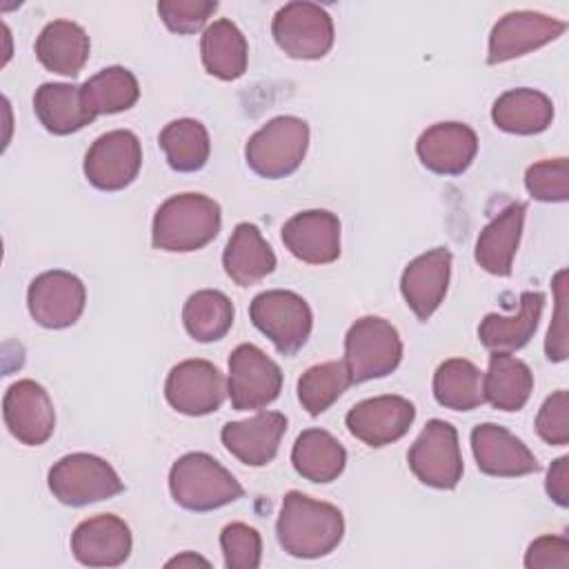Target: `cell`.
<instances>
[{
  "label": "cell",
  "instance_id": "cell-1",
  "mask_svg": "<svg viewBox=\"0 0 569 569\" xmlns=\"http://www.w3.org/2000/svg\"><path fill=\"white\" fill-rule=\"evenodd\" d=\"M280 547L296 558H320L331 553L345 533V518L338 507L313 500L300 491L282 498L276 522Z\"/></svg>",
  "mask_w": 569,
  "mask_h": 569
},
{
  "label": "cell",
  "instance_id": "cell-2",
  "mask_svg": "<svg viewBox=\"0 0 569 569\" xmlns=\"http://www.w3.org/2000/svg\"><path fill=\"white\" fill-rule=\"evenodd\" d=\"M220 204L204 193H178L167 198L151 227V242L160 251L189 253L209 244L220 231Z\"/></svg>",
  "mask_w": 569,
  "mask_h": 569
},
{
  "label": "cell",
  "instance_id": "cell-3",
  "mask_svg": "<svg viewBox=\"0 0 569 569\" xmlns=\"http://www.w3.org/2000/svg\"><path fill=\"white\" fill-rule=\"evenodd\" d=\"M169 489L182 509L213 511L242 498L240 482L213 456L191 451L178 458L169 471Z\"/></svg>",
  "mask_w": 569,
  "mask_h": 569
},
{
  "label": "cell",
  "instance_id": "cell-4",
  "mask_svg": "<svg viewBox=\"0 0 569 569\" xmlns=\"http://www.w3.org/2000/svg\"><path fill=\"white\" fill-rule=\"evenodd\" d=\"M307 147L309 124L296 116H278L249 138L244 160L260 178H287L302 164Z\"/></svg>",
  "mask_w": 569,
  "mask_h": 569
},
{
  "label": "cell",
  "instance_id": "cell-5",
  "mask_svg": "<svg viewBox=\"0 0 569 569\" xmlns=\"http://www.w3.org/2000/svg\"><path fill=\"white\" fill-rule=\"evenodd\" d=\"M402 358V342L391 322L378 316L356 320L345 336V365L351 382L389 376Z\"/></svg>",
  "mask_w": 569,
  "mask_h": 569
},
{
  "label": "cell",
  "instance_id": "cell-6",
  "mask_svg": "<svg viewBox=\"0 0 569 569\" xmlns=\"http://www.w3.org/2000/svg\"><path fill=\"white\" fill-rule=\"evenodd\" d=\"M51 493L69 507H84L118 496L124 485L116 469L93 453H69L49 469Z\"/></svg>",
  "mask_w": 569,
  "mask_h": 569
},
{
  "label": "cell",
  "instance_id": "cell-7",
  "mask_svg": "<svg viewBox=\"0 0 569 569\" xmlns=\"http://www.w3.org/2000/svg\"><path fill=\"white\" fill-rule=\"evenodd\" d=\"M249 318L282 356H293L311 333L313 316L307 300L293 291L271 289L258 293L249 305Z\"/></svg>",
  "mask_w": 569,
  "mask_h": 569
},
{
  "label": "cell",
  "instance_id": "cell-8",
  "mask_svg": "<svg viewBox=\"0 0 569 569\" xmlns=\"http://www.w3.org/2000/svg\"><path fill=\"white\" fill-rule=\"evenodd\" d=\"M411 473L427 487L453 489L462 478L458 431L445 420H429L407 456Z\"/></svg>",
  "mask_w": 569,
  "mask_h": 569
},
{
  "label": "cell",
  "instance_id": "cell-9",
  "mask_svg": "<svg viewBox=\"0 0 569 569\" xmlns=\"http://www.w3.org/2000/svg\"><path fill=\"white\" fill-rule=\"evenodd\" d=\"M276 44L298 60H318L333 44V20L313 2H287L271 22Z\"/></svg>",
  "mask_w": 569,
  "mask_h": 569
},
{
  "label": "cell",
  "instance_id": "cell-10",
  "mask_svg": "<svg viewBox=\"0 0 569 569\" xmlns=\"http://www.w3.org/2000/svg\"><path fill=\"white\" fill-rule=\"evenodd\" d=\"M282 389L280 367L256 345H238L229 356L227 393L236 411L262 409Z\"/></svg>",
  "mask_w": 569,
  "mask_h": 569
},
{
  "label": "cell",
  "instance_id": "cell-11",
  "mask_svg": "<svg viewBox=\"0 0 569 569\" xmlns=\"http://www.w3.org/2000/svg\"><path fill=\"white\" fill-rule=\"evenodd\" d=\"M142 164V147L133 131L116 129L93 140L84 156V176L100 191L129 187Z\"/></svg>",
  "mask_w": 569,
  "mask_h": 569
},
{
  "label": "cell",
  "instance_id": "cell-12",
  "mask_svg": "<svg viewBox=\"0 0 569 569\" xmlns=\"http://www.w3.org/2000/svg\"><path fill=\"white\" fill-rule=\"evenodd\" d=\"M87 291L78 276L53 269L36 276L27 291L31 318L47 329L71 327L84 311Z\"/></svg>",
  "mask_w": 569,
  "mask_h": 569
},
{
  "label": "cell",
  "instance_id": "cell-13",
  "mask_svg": "<svg viewBox=\"0 0 569 569\" xmlns=\"http://www.w3.org/2000/svg\"><path fill=\"white\" fill-rule=\"evenodd\" d=\"M567 29V22L538 11H511L502 16L489 33L487 62L500 64L513 58H520L533 49L549 44L560 38Z\"/></svg>",
  "mask_w": 569,
  "mask_h": 569
},
{
  "label": "cell",
  "instance_id": "cell-14",
  "mask_svg": "<svg viewBox=\"0 0 569 569\" xmlns=\"http://www.w3.org/2000/svg\"><path fill=\"white\" fill-rule=\"evenodd\" d=\"M2 418L16 440L29 447L44 445L56 429V411L49 393L36 380L13 382L2 398Z\"/></svg>",
  "mask_w": 569,
  "mask_h": 569
},
{
  "label": "cell",
  "instance_id": "cell-15",
  "mask_svg": "<svg viewBox=\"0 0 569 569\" xmlns=\"http://www.w3.org/2000/svg\"><path fill=\"white\" fill-rule=\"evenodd\" d=\"M224 380L209 360L178 362L164 382L167 402L184 416H207L224 400Z\"/></svg>",
  "mask_w": 569,
  "mask_h": 569
},
{
  "label": "cell",
  "instance_id": "cell-16",
  "mask_svg": "<svg viewBox=\"0 0 569 569\" xmlns=\"http://www.w3.org/2000/svg\"><path fill=\"white\" fill-rule=\"evenodd\" d=\"M416 418V407L402 396H376L353 405L345 418L353 438L369 447L400 440Z\"/></svg>",
  "mask_w": 569,
  "mask_h": 569
},
{
  "label": "cell",
  "instance_id": "cell-17",
  "mask_svg": "<svg viewBox=\"0 0 569 569\" xmlns=\"http://www.w3.org/2000/svg\"><path fill=\"white\" fill-rule=\"evenodd\" d=\"M471 451L482 473L496 478L527 476L540 469L529 447L500 425L482 422L471 431Z\"/></svg>",
  "mask_w": 569,
  "mask_h": 569
},
{
  "label": "cell",
  "instance_id": "cell-18",
  "mask_svg": "<svg viewBox=\"0 0 569 569\" xmlns=\"http://www.w3.org/2000/svg\"><path fill=\"white\" fill-rule=\"evenodd\" d=\"M416 153L431 173L460 176L478 153V136L469 124L438 122L420 133Z\"/></svg>",
  "mask_w": 569,
  "mask_h": 569
},
{
  "label": "cell",
  "instance_id": "cell-19",
  "mask_svg": "<svg viewBox=\"0 0 569 569\" xmlns=\"http://www.w3.org/2000/svg\"><path fill=\"white\" fill-rule=\"evenodd\" d=\"M71 551L80 565L118 567L131 553L129 525L113 513L87 518L71 533Z\"/></svg>",
  "mask_w": 569,
  "mask_h": 569
},
{
  "label": "cell",
  "instance_id": "cell-20",
  "mask_svg": "<svg viewBox=\"0 0 569 569\" xmlns=\"http://www.w3.org/2000/svg\"><path fill=\"white\" fill-rule=\"evenodd\" d=\"M451 273V251L436 247L413 258L400 278V291L418 320H429L445 300Z\"/></svg>",
  "mask_w": 569,
  "mask_h": 569
},
{
  "label": "cell",
  "instance_id": "cell-21",
  "mask_svg": "<svg viewBox=\"0 0 569 569\" xmlns=\"http://www.w3.org/2000/svg\"><path fill=\"white\" fill-rule=\"evenodd\" d=\"M284 247L302 262L329 264L340 256V220L327 209H309L282 227Z\"/></svg>",
  "mask_w": 569,
  "mask_h": 569
},
{
  "label": "cell",
  "instance_id": "cell-22",
  "mask_svg": "<svg viewBox=\"0 0 569 569\" xmlns=\"http://www.w3.org/2000/svg\"><path fill=\"white\" fill-rule=\"evenodd\" d=\"M287 431V418L280 411H260L253 418L227 422L220 431L222 445L242 465L264 467L269 465L280 447Z\"/></svg>",
  "mask_w": 569,
  "mask_h": 569
},
{
  "label": "cell",
  "instance_id": "cell-23",
  "mask_svg": "<svg viewBox=\"0 0 569 569\" xmlns=\"http://www.w3.org/2000/svg\"><path fill=\"white\" fill-rule=\"evenodd\" d=\"M527 204L513 202L505 207L478 236L476 240V262L491 276H509L513 256L520 244Z\"/></svg>",
  "mask_w": 569,
  "mask_h": 569
},
{
  "label": "cell",
  "instance_id": "cell-24",
  "mask_svg": "<svg viewBox=\"0 0 569 569\" xmlns=\"http://www.w3.org/2000/svg\"><path fill=\"white\" fill-rule=\"evenodd\" d=\"M545 307V293L540 291H522L518 311L513 316L487 313L478 327L480 342L491 353H509L522 349L538 329L540 316Z\"/></svg>",
  "mask_w": 569,
  "mask_h": 569
},
{
  "label": "cell",
  "instance_id": "cell-25",
  "mask_svg": "<svg viewBox=\"0 0 569 569\" xmlns=\"http://www.w3.org/2000/svg\"><path fill=\"white\" fill-rule=\"evenodd\" d=\"M222 267L238 287H251L276 269V253L256 224L240 222L224 247Z\"/></svg>",
  "mask_w": 569,
  "mask_h": 569
},
{
  "label": "cell",
  "instance_id": "cell-26",
  "mask_svg": "<svg viewBox=\"0 0 569 569\" xmlns=\"http://www.w3.org/2000/svg\"><path fill=\"white\" fill-rule=\"evenodd\" d=\"M33 111L40 124L56 136L80 131L96 118L84 102L82 87L69 82L40 84L33 96Z\"/></svg>",
  "mask_w": 569,
  "mask_h": 569
},
{
  "label": "cell",
  "instance_id": "cell-27",
  "mask_svg": "<svg viewBox=\"0 0 569 569\" xmlns=\"http://www.w3.org/2000/svg\"><path fill=\"white\" fill-rule=\"evenodd\" d=\"M89 36L87 31L71 20H53L49 22L38 40L36 56L40 64L60 76L76 78L89 60Z\"/></svg>",
  "mask_w": 569,
  "mask_h": 569
},
{
  "label": "cell",
  "instance_id": "cell-28",
  "mask_svg": "<svg viewBox=\"0 0 569 569\" xmlns=\"http://www.w3.org/2000/svg\"><path fill=\"white\" fill-rule=\"evenodd\" d=\"M491 120L498 129L516 136L545 131L553 120V104L542 91L518 87L505 91L491 107Z\"/></svg>",
  "mask_w": 569,
  "mask_h": 569
},
{
  "label": "cell",
  "instance_id": "cell-29",
  "mask_svg": "<svg viewBox=\"0 0 569 569\" xmlns=\"http://www.w3.org/2000/svg\"><path fill=\"white\" fill-rule=\"evenodd\" d=\"M293 469L309 482L336 480L347 462L345 447L325 429H305L291 449Z\"/></svg>",
  "mask_w": 569,
  "mask_h": 569
},
{
  "label": "cell",
  "instance_id": "cell-30",
  "mask_svg": "<svg viewBox=\"0 0 569 569\" xmlns=\"http://www.w3.org/2000/svg\"><path fill=\"white\" fill-rule=\"evenodd\" d=\"M200 56L207 73L220 80H236L247 69V40L227 18L211 22L200 40Z\"/></svg>",
  "mask_w": 569,
  "mask_h": 569
},
{
  "label": "cell",
  "instance_id": "cell-31",
  "mask_svg": "<svg viewBox=\"0 0 569 569\" xmlns=\"http://www.w3.org/2000/svg\"><path fill=\"white\" fill-rule=\"evenodd\" d=\"M533 389L531 369L509 356V353H491L489 369L482 376L485 400H489L500 411H520Z\"/></svg>",
  "mask_w": 569,
  "mask_h": 569
},
{
  "label": "cell",
  "instance_id": "cell-32",
  "mask_svg": "<svg viewBox=\"0 0 569 569\" xmlns=\"http://www.w3.org/2000/svg\"><path fill=\"white\" fill-rule=\"evenodd\" d=\"M433 396L447 409L471 411L485 402L482 371L465 358H449L433 373Z\"/></svg>",
  "mask_w": 569,
  "mask_h": 569
},
{
  "label": "cell",
  "instance_id": "cell-33",
  "mask_svg": "<svg viewBox=\"0 0 569 569\" xmlns=\"http://www.w3.org/2000/svg\"><path fill=\"white\" fill-rule=\"evenodd\" d=\"M160 149L173 171L191 173L200 171L209 160V133L202 122L193 118H180L169 122L158 136Z\"/></svg>",
  "mask_w": 569,
  "mask_h": 569
},
{
  "label": "cell",
  "instance_id": "cell-34",
  "mask_svg": "<svg viewBox=\"0 0 569 569\" xmlns=\"http://www.w3.org/2000/svg\"><path fill=\"white\" fill-rule=\"evenodd\" d=\"M233 305L218 289H200L191 293L182 307L187 333L198 342H213L227 336L233 325Z\"/></svg>",
  "mask_w": 569,
  "mask_h": 569
},
{
  "label": "cell",
  "instance_id": "cell-35",
  "mask_svg": "<svg viewBox=\"0 0 569 569\" xmlns=\"http://www.w3.org/2000/svg\"><path fill=\"white\" fill-rule=\"evenodd\" d=\"M82 96L93 116L120 113L138 102L140 87L129 69L107 67L82 84Z\"/></svg>",
  "mask_w": 569,
  "mask_h": 569
},
{
  "label": "cell",
  "instance_id": "cell-36",
  "mask_svg": "<svg viewBox=\"0 0 569 569\" xmlns=\"http://www.w3.org/2000/svg\"><path fill=\"white\" fill-rule=\"evenodd\" d=\"M349 385L351 376L342 360L313 365L298 378V400L309 416H320L347 391Z\"/></svg>",
  "mask_w": 569,
  "mask_h": 569
},
{
  "label": "cell",
  "instance_id": "cell-37",
  "mask_svg": "<svg viewBox=\"0 0 569 569\" xmlns=\"http://www.w3.org/2000/svg\"><path fill=\"white\" fill-rule=\"evenodd\" d=\"M525 187L540 202H565L569 198V162L553 158L536 162L525 173Z\"/></svg>",
  "mask_w": 569,
  "mask_h": 569
},
{
  "label": "cell",
  "instance_id": "cell-38",
  "mask_svg": "<svg viewBox=\"0 0 569 569\" xmlns=\"http://www.w3.org/2000/svg\"><path fill=\"white\" fill-rule=\"evenodd\" d=\"M224 567L229 569H258L262 556V538L258 529L244 522H231L220 533Z\"/></svg>",
  "mask_w": 569,
  "mask_h": 569
},
{
  "label": "cell",
  "instance_id": "cell-39",
  "mask_svg": "<svg viewBox=\"0 0 569 569\" xmlns=\"http://www.w3.org/2000/svg\"><path fill=\"white\" fill-rule=\"evenodd\" d=\"M218 9L216 0H162L158 13L167 29L176 33H196Z\"/></svg>",
  "mask_w": 569,
  "mask_h": 569
},
{
  "label": "cell",
  "instance_id": "cell-40",
  "mask_svg": "<svg viewBox=\"0 0 569 569\" xmlns=\"http://www.w3.org/2000/svg\"><path fill=\"white\" fill-rule=\"evenodd\" d=\"M536 431L547 445L565 447L569 442V393L565 389L542 402L536 416Z\"/></svg>",
  "mask_w": 569,
  "mask_h": 569
},
{
  "label": "cell",
  "instance_id": "cell-41",
  "mask_svg": "<svg viewBox=\"0 0 569 569\" xmlns=\"http://www.w3.org/2000/svg\"><path fill=\"white\" fill-rule=\"evenodd\" d=\"M556 291V313L545 340V353L553 362L567 360V269H560L553 278Z\"/></svg>",
  "mask_w": 569,
  "mask_h": 569
},
{
  "label": "cell",
  "instance_id": "cell-42",
  "mask_svg": "<svg viewBox=\"0 0 569 569\" xmlns=\"http://www.w3.org/2000/svg\"><path fill=\"white\" fill-rule=\"evenodd\" d=\"M527 569H567L569 567V540L565 536H540L525 553Z\"/></svg>",
  "mask_w": 569,
  "mask_h": 569
},
{
  "label": "cell",
  "instance_id": "cell-43",
  "mask_svg": "<svg viewBox=\"0 0 569 569\" xmlns=\"http://www.w3.org/2000/svg\"><path fill=\"white\" fill-rule=\"evenodd\" d=\"M545 489H547V496H549L558 507H567V505H569V458H567V456L558 458V460L549 467Z\"/></svg>",
  "mask_w": 569,
  "mask_h": 569
},
{
  "label": "cell",
  "instance_id": "cell-44",
  "mask_svg": "<svg viewBox=\"0 0 569 569\" xmlns=\"http://www.w3.org/2000/svg\"><path fill=\"white\" fill-rule=\"evenodd\" d=\"M196 565H202V567H209V560L191 553V551H184L182 556H176L167 562V567H196Z\"/></svg>",
  "mask_w": 569,
  "mask_h": 569
}]
</instances>
